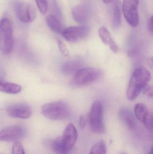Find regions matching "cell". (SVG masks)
Segmentation results:
<instances>
[{
    "label": "cell",
    "mask_w": 153,
    "mask_h": 154,
    "mask_svg": "<svg viewBox=\"0 0 153 154\" xmlns=\"http://www.w3.org/2000/svg\"><path fill=\"white\" fill-rule=\"evenodd\" d=\"M151 79L150 71L144 68H138L133 72L127 89L128 99L133 100L146 88Z\"/></svg>",
    "instance_id": "1"
},
{
    "label": "cell",
    "mask_w": 153,
    "mask_h": 154,
    "mask_svg": "<svg viewBox=\"0 0 153 154\" xmlns=\"http://www.w3.org/2000/svg\"><path fill=\"white\" fill-rule=\"evenodd\" d=\"M41 111L45 117L53 120L66 119L71 113L70 106L63 100L46 103L41 107Z\"/></svg>",
    "instance_id": "2"
},
{
    "label": "cell",
    "mask_w": 153,
    "mask_h": 154,
    "mask_svg": "<svg viewBox=\"0 0 153 154\" xmlns=\"http://www.w3.org/2000/svg\"><path fill=\"white\" fill-rule=\"evenodd\" d=\"M88 119L92 132L97 134H103L105 132L103 107L100 100H96L93 103L88 116Z\"/></svg>",
    "instance_id": "3"
},
{
    "label": "cell",
    "mask_w": 153,
    "mask_h": 154,
    "mask_svg": "<svg viewBox=\"0 0 153 154\" xmlns=\"http://www.w3.org/2000/svg\"><path fill=\"white\" fill-rule=\"evenodd\" d=\"M13 29L10 21L6 18L0 24V48L3 53L10 54L13 48Z\"/></svg>",
    "instance_id": "4"
},
{
    "label": "cell",
    "mask_w": 153,
    "mask_h": 154,
    "mask_svg": "<svg viewBox=\"0 0 153 154\" xmlns=\"http://www.w3.org/2000/svg\"><path fill=\"white\" fill-rule=\"evenodd\" d=\"M102 71L93 68H82L74 75L72 83L76 86L90 85L99 80L102 76Z\"/></svg>",
    "instance_id": "5"
},
{
    "label": "cell",
    "mask_w": 153,
    "mask_h": 154,
    "mask_svg": "<svg viewBox=\"0 0 153 154\" xmlns=\"http://www.w3.org/2000/svg\"><path fill=\"white\" fill-rule=\"evenodd\" d=\"M14 8L17 17L22 22H31L36 19V10L30 4L22 1H16L14 3Z\"/></svg>",
    "instance_id": "6"
},
{
    "label": "cell",
    "mask_w": 153,
    "mask_h": 154,
    "mask_svg": "<svg viewBox=\"0 0 153 154\" xmlns=\"http://www.w3.org/2000/svg\"><path fill=\"white\" fill-rule=\"evenodd\" d=\"M138 0H124L123 3V14L127 22L133 27L139 24L138 11Z\"/></svg>",
    "instance_id": "7"
},
{
    "label": "cell",
    "mask_w": 153,
    "mask_h": 154,
    "mask_svg": "<svg viewBox=\"0 0 153 154\" xmlns=\"http://www.w3.org/2000/svg\"><path fill=\"white\" fill-rule=\"evenodd\" d=\"M27 131L24 127L19 125L6 127L0 131V140L4 142H18L25 137Z\"/></svg>",
    "instance_id": "8"
},
{
    "label": "cell",
    "mask_w": 153,
    "mask_h": 154,
    "mask_svg": "<svg viewBox=\"0 0 153 154\" xmlns=\"http://www.w3.org/2000/svg\"><path fill=\"white\" fill-rule=\"evenodd\" d=\"M90 29L86 25L73 26L66 28L62 32V35L67 41L75 42L87 37Z\"/></svg>",
    "instance_id": "9"
},
{
    "label": "cell",
    "mask_w": 153,
    "mask_h": 154,
    "mask_svg": "<svg viewBox=\"0 0 153 154\" xmlns=\"http://www.w3.org/2000/svg\"><path fill=\"white\" fill-rule=\"evenodd\" d=\"M6 113L11 117L27 119L32 114L31 108L24 103H16L7 107Z\"/></svg>",
    "instance_id": "10"
},
{
    "label": "cell",
    "mask_w": 153,
    "mask_h": 154,
    "mask_svg": "<svg viewBox=\"0 0 153 154\" xmlns=\"http://www.w3.org/2000/svg\"><path fill=\"white\" fill-rule=\"evenodd\" d=\"M62 137L67 152H70L74 146L78 138V132L72 124L70 123L66 126Z\"/></svg>",
    "instance_id": "11"
},
{
    "label": "cell",
    "mask_w": 153,
    "mask_h": 154,
    "mask_svg": "<svg viewBox=\"0 0 153 154\" xmlns=\"http://www.w3.org/2000/svg\"><path fill=\"white\" fill-rule=\"evenodd\" d=\"M72 14L75 22L82 24L89 20L91 14V9L88 5H79L73 7Z\"/></svg>",
    "instance_id": "12"
},
{
    "label": "cell",
    "mask_w": 153,
    "mask_h": 154,
    "mask_svg": "<svg viewBox=\"0 0 153 154\" xmlns=\"http://www.w3.org/2000/svg\"><path fill=\"white\" fill-rule=\"evenodd\" d=\"M111 7V25L117 29L120 27L121 22V2L120 0H110Z\"/></svg>",
    "instance_id": "13"
},
{
    "label": "cell",
    "mask_w": 153,
    "mask_h": 154,
    "mask_svg": "<svg viewBox=\"0 0 153 154\" xmlns=\"http://www.w3.org/2000/svg\"><path fill=\"white\" fill-rule=\"evenodd\" d=\"M99 37L104 44L108 46L111 51L116 53L118 51L119 48L116 43L112 38L110 32L105 26H102L99 30Z\"/></svg>",
    "instance_id": "14"
},
{
    "label": "cell",
    "mask_w": 153,
    "mask_h": 154,
    "mask_svg": "<svg viewBox=\"0 0 153 154\" xmlns=\"http://www.w3.org/2000/svg\"><path fill=\"white\" fill-rule=\"evenodd\" d=\"M119 116L121 121L130 129H134L136 123L134 115L130 110L126 108L121 109L119 113Z\"/></svg>",
    "instance_id": "15"
},
{
    "label": "cell",
    "mask_w": 153,
    "mask_h": 154,
    "mask_svg": "<svg viewBox=\"0 0 153 154\" xmlns=\"http://www.w3.org/2000/svg\"><path fill=\"white\" fill-rule=\"evenodd\" d=\"M82 63L79 60H73L65 62L62 66V70L65 75H74L76 72L82 69Z\"/></svg>",
    "instance_id": "16"
},
{
    "label": "cell",
    "mask_w": 153,
    "mask_h": 154,
    "mask_svg": "<svg viewBox=\"0 0 153 154\" xmlns=\"http://www.w3.org/2000/svg\"><path fill=\"white\" fill-rule=\"evenodd\" d=\"M134 111L136 118L146 126L150 116L146 106L143 103H137L135 106Z\"/></svg>",
    "instance_id": "17"
},
{
    "label": "cell",
    "mask_w": 153,
    "mask_h": 154,
    "mask_svg": "<svg viewBox=\"0 0 153 154\" xmlns=\"http://www.w3.org/2000/svg\"><path fill=\"white\" fill-rule=\"evenodd\" d=\"M47 24L51 30L55 33H62L63 31V27L60 21L54 15L49 14L46 19Z\"/></svg>",
    "instance_id": "18"
},
{
    "label": "cell",
    "mask_w": 153,
    "mask_h": 154,
    "mask_svg": "<svg viewBox=\"0 0 153 154\" xmlns=\"http://www.w3.org/2000/svg\"><path fill=\"white\" fill-rule=\"evenodd\" d=\"M22 90L20 85L12 82H1L0 91L1 92L10 94H17Z\"/></svg>",
    "instance_id": "19"
},
{
    "label": "cell",
    "mask_w": 153,
    "mask_h": 154,
    "mask_svg": "<svg viewBox=\"0 0 153 154\" xmlns=\"http://www.w3.org/2000/svg\"><path fill=\"white\" fill-rule=\"evenodd\" d=\"M50 147L55 153L57 154H68L65 147L62 136L56 137L51 141Z\"/></svg>",
    "instance_id": "20"
},
{
    "label": "cell",
    "mask_w": 153,
    "mask_h": 154,
    "mask_svg": "<svg viewBox=\"0 0 153 154\" xmlns=\"http://www.w3.org/2000/svg\"><path fill=\"white\" fill-rule=\"evenodd\" d=\"M107 146L103 141L98 142L93 145L89 154H106Z\"/></svg>",
    "instance_id": "21"
},
{
    "label": "cell",
    "mask_w": 153,
    "mask_h": 154,
    "mask_svg": "<svg viewBox=\"0 0 153 154\" xmlns=\"http://www.w3.org/2000/svg\"><path fill=\"white\" fill-rule=\"evenodd\" d=\"M57 46H58V49L59 51H60L62 55L67 58L70 59L71 58V55H70V52L67 49L65 44L60 40H58L57 41Z\"/></svg>",
    "instance_id": "22"
},
{
    "label": "cell",
    "mask_w": 153,
    "mask_h": 154,
    "mask_svg": "<svg viewBox=\"0 0 153 154\" xmlns=\"http://www.w3.org/2000/svg\"><path fill=\"white\" fill-rule=\"evenodd\" d=\"M12 154H25L24 148L20 142H14L12 149Z\"/></svg>",
    "instance_id": "23"
},
{
    "label": "cell",
    "mask_w": 153,
    "mask_h": 154,
    "mask_svg": "<svg viewBox=\"0 0 153 154\" xmlns=\"http://www.w3.org/2000/svg\"><path fill=\"white\" fill-rule=\"evenodd\" d=\"M39 10L42 14H45L48 9L47 0H36Z\"/></svg>",
    "instance_id": "24"
},
{
    "label": "cell",
    "mask_w": 153,
    "mask_h": 154,
    "mask_svg": "<svg viewBox=\"0 0 153 154\" xmlns=\"http://www.w3.org/2000/svg\"><path fill=\"white\" fill-rule=\"evenodd\" d=\"M144 92L146 96L153 98V87H149L146 88L144 90Z\"/></svg>",
    "instance_id": "25"
},
{
    "label": "cell",
    "mask_w": 153,
    "mask_h": 154,
    "mask_svg": "<svg viewBox=\"0 0 153 154\" xmlns=\"http://www.w3.org/2000/svg\"><path fill=\"white\" fill-rule=\"evenodd\" d=\"M88 117L85 116H81L80 118V126L81 128H83L85 127L87 123Z\"/></svg>",
    "instance_id": "26"
},
{
    "label": "cell",
    "mask_w": 153,
    "mask_h": 154,
    "mask_svg": "<svg viewBox=\"0 0 153 154\" xmlns=\"http://www.w3.org/2000/svg\"><path fill=\"white\" fill-rule=\"evenodd\" d=\"M148 27L150 31L153 32V15L148 20Z\"/></svg>",
    "instance_id": "27"
},
{
    "label": "cell",
    "mask_w": 153,
    "mask_h": 154,
    "mask_svg": "<svg viewBox=\"0 0 153 154\" xmlns=\"http://www.w3.org/2000/svg\"><path fill=\"white\" fill-rule=\"evenodd\" d=\"M148 63L150 67L153 69V57L148 60Z\"/></svg>",
    "instance_id": "28"
},
{
    "label": "cell",
    "mask_w": 153,
    "mask_h": 154,
    "mask_svg": "<svg viewBox=\"0 0 153 154\" xmlns=\"http://www.w3.org/2000/svg\"><path fill=\"white\" fill-rule=\"evenodd\" d=\"M148 154H153V146L151 148V150L149 151Z\"/></svg>",
    "instance_id": "29"
},
{
    "label": "cell",
    "mask_w": 153,
    "mask_h": 154,
    "mask_svg": "<svg viewBox=\"0 0 153 154\" xmlns=\"http://www.w3.org/2000/svg\"><path fill=\"white\" fill-rule=\"evenodd\" d=\"M103 1L106 3H109L110 2V0H103Z\"/></svg>",
    "instance_id": "30"
},
{
    "label": "cell",
    "mask_w": 153,
    "mask_h": 154,
    "mask_svg": "<svg viewBox=\"0 0 153 154\" xmlns=\"http://www.w3.org/2000/svg\"><path fill=\"white\" fill-rule=\"evenodd\" d=\"M125 154V153H122V154Z\"/></svg>",
    "instance_id": "31"
}]
</instances>
